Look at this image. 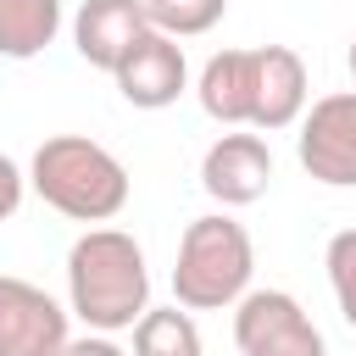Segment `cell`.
<instances>
[{
  "label": "cell",
  "instance_id": "1",
  "mask_svg": "<svg viewBox=\"0 0 356 356\" xmlns=\"http://www.w3.org/2000/svg\"><path fill=\"white\" fill-rule=\"evenodd\" d=\"M67 306L95 334H122L150 306V267L134 234L89 228L67 250Z\"/></svg>",
  "mask_w": 356,
  "mask_h": 356
},
{
  "label": "cell",
  "instance_id": "2",
  "mask_svg": "<svg viewBox=\"0 0 356 356\" xmlns=\"http://www.w3.org/2000/svg\"><path fill=\"white\" fill-rule=\"evenodd\" d=\"M28 184H33V195H39L50 211H61V217H72V222H111V217L128 206V167H122L106 145L83 139V134H56V139H44V145L33 150Z\"/></svg>",
  "mask_w": 356,
  "mask_h": 356
},
{
  "label": "cell",
  "instance_id": "3",
  "mask_svg": "<svg viewBox=\"0 0 356 356\" xmlns=\"http://www.w3.org/2000/svg\"><path fill=\"white\" fill-rule=\"evenodd\" d=\"M250 273H256V245L245 222H234L228 211H211V217H195L178 239L172 295L184 312H222L250 289Z\"/></svg>",
  "mask_w": 356,
  "mask_h": 356
},
{
  "label": "cell",
  "instance_id": "4",
  "mask_svg": "<svg viewBox=\"0 0 356 356\" xmlns=\"http://www.w3.org/2000/svg\"><path fill=\"white\" fill-rule=\"evenodd\" d=\"M234 345L239 356H328L317 323L289 289H245L234 300Z\"/></svg>",
  "mask_w": 356,
  "mask_h": 356
},
{
  "label": "cell",
  "instance_id": "5",
  "mask_svg": "<svg viewBox=\"0 0 356 356\" xmlns=\"http://www.w3.org/2000/svg\"><path fill=\"white\" fill-rule=\"evenodd\" d=\"M295 156L317 184L356 189V89L323 95V100H312V111H300Z\"/></svg>",
  "mask_w": 356,
  "mask_h": 356
},
{
  "label": "cell",
  "instance_id": "6",
  "mask_svg": "<svg viewBox=\"0 0 356 356\" xmlns=\"http://www.w3.org/2000/svg\"><path fill=\"white\" fill-rule=\"evenodd\" d=\"M67 312L28 278L0 273V356H61Z\"/></svg>",
  "mask_w": 356,
  "mask_h": 356
},
{
  "label": "cell",
  "instance_id": "7",
  "mask_svg": "<svg viewBox=\"0 0 356 356\" xmlns=\"http://www.w3.org/2000/svg\"><path fill=\"white\" fill-rule=\"evenodd\" d=\"M111 78H117V95L128 100V106H139V111H161V106H172L178 95H184V83H189V61H184V44L172 39V33H139V44L111 67Z\"/></svg>",
  "mask_w": 356,
  "mask_h": 356
},
{
  "label": "cell",
  "instance_id": "8",
  "mask_svg": "<svg viewBox=\"0 0 356 356\" xmlns=\"http://www.w3.org/2000/svg\"><path fill=\"white\" fill-rule=\"evenodd\" d=\"M306 111V61L289 44L250 50V128L278 134Z\"/></svg>",
  "mask_w": 356,
  "mask_h": 356
},
{
  "label": "cell",
  "instance_id": "9",
  "mask_svg": "<svg viewBox=\"0 0 356 356\" xmlns=\"http://www.w3.org/2000/svg\"><path fill=\"white\" fill-rule=\"evenodd\" d=\"M273 184V150L261 134H222L200 161V189L217 206H250Z\"/></svg>",
  "mask_w": 356,
  "mask_h": 356
},
{
  "label": "cell",
  "instance_id": "10",
  "mask_svg": "<svg viewBox=\"0 0 356 356\" xmlns=\"http://www.w3.org/2000/svg\"><path fill=\"white\" fill-rule=\"evenodd\" d=\"M139 33H150V17H145V0H83L78 17H72V44L89 67L111 72L134 44Z\"/></svg>",
  "mask_w": 356,
  "mask_h": 356
},
{
  "label": "cell",
  "instance_id": "11",
  "mask_svg": "<svg viewBox=\"0 0 356 356\" xmlns=\"http://www.w3.org/2000/svg\"><path fill=\"white\" fill-rule=\"evenodd\" d=\"M200 111L222 128H250V50H217L200 67Z\"/></svg>",
  "mask_w": 356,
  "mask_h": 356
},
{
  "label": "cell",
  "instance_id": "12",
  "mask_svg": "<svg viewBox=\"0 0 356 356\" xmlns=\"http://www.w3.org/2000/svg\"><path fill=\"white\" fill-rule=\"evenodd\" d=\"M61 33V0H0V56L33 61Z\"/></svg>",
  "mask_w": 356,
  "mask_h": 356
},
{
  "label": "cell",
  "instance_id": "13",
  "mask_svg": "<svg viewBox=\"0 0 356 356\" xmlns=\"http://www.w3.org/2000/svg\"><path fill=\"white\" fill-rule=\"evenodd\" d=\"M134 356H200V328L184 306H145L134 323Z\"/></svg>",
  "mask_w": 356,
  "mask_h": 356
},
{
  "label": "cell",
  "instance_id": "14",
  "mask_svg": "<svg viewBox=\"0 0 356 356\" xmlns=\"http://www.w3.org/2000/svg\"><path fill=\"white\" fill-rule=\"evenodd\" d=\"M228 0H145V17L156 33H172V39H195V33H211L222 22Z\"/></svg>",
  "mask_w": 356,
  "mask_h": 356
},
{
  "label": "cell",
  "instance_id": "15",
  "mask_svg": "<svg viewBox=\"0 0 356 356\" xmlns=\"http://www.w3.org/2000/svg\"><path fill=\"white\" fill-rule=\"evenodd\" d=\"M323 267H328V284H334L339 317L356 328V228H339V234L328 239V256H323Z\"/></svg>",
  "mask_w": 356,
  "mask_h": 356
},
{
  "label": "cell",
  "instance_id": "16",
  "mask_svg": "<svg viewBox=\"0 0 356 356\" xmlns=\"http://www.w3.org/2000/svg\"><path fill=\"white\" fill-rule=\"evenodd\" d=\"M22 189H28V178H22V167L11 161V156H0V222L22 206Z\"/></svg>",
  "mask_w": 356,
  "mask_h": 356
},
{
  "label": "cell",
  "instance_id": "17",
  "mask_svg": "<svg viewBox=\"0 0 356 356\" xmlns=\"http://www.w3.org/2000/svg\"><path fill=\"white\" fill-rule=\"evenodd\" d=\"M61 356H128V350H122L111 334H95V328H89L83 339H67V345H61Z\"/></svg>",
  "mask_w": 356,
  "mask_h": 356
},
{
  "label": "cell",
  "instance_id": "18",
  "mask_svg": "<svg viewBox=\"0 0 356 356\" xmlns=\"http://www.w3.org/2000/svg\"><path fill=\"white\" fill-rule=\"evenodd\" d=\"M345 61H350V78H356V39H350V56H345Z\"/></svg>",
  "mask_w": 356,
  "mask_h": 356
}]
</instances>
